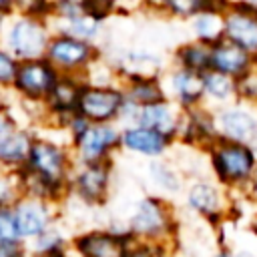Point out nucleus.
<instances>
[{
    "mask_svg": "<svg viewBox=\"0 0 257 257\" xmlns=\"http://www.w3.org/2000/svg\"><path fill=\"white\" fill-rule=\"evenodd\" d=\"M209 175L223 185L231 197L243 195L253 197V187L257 179V151L227 139H217L207 151Z\"/></svg>",
    "mask_w": 257,
    "mask_h": 257,
    "instance_id": "f257e3e1",
    "label": "nucleus"
},
{
    "mask_svg": "<svg viewBox=\"0 0 257 257\" xmlns=\"http://www.w3.org/2000/svg\"><path fill=\"white\" fill-rule=\"evenodd\" d=\"M126 98L120 82L84 80L76 112L88 122H120Z\"/></svg>",
    "mask_w": 257,
    "mask_h": 257,
    "instance_id": "1a4fd4ad",
    "label": "nucleus"
},
{
    "mask_svg": "<svg viewBox=\"0 0 257 257\" xmlns=\"http://www.w3.org/2000/svg\"><path fill=\"white\" fill-rule=\"evenodd\" d=\"M50 38H52V26L48 18L20 14V12L8 16L0 34V42L18 62L42 58L46 54Z\"/></svg>",
    "mask_w": 257,
    "mask_h": 257,
    "instance_id": "423d86ee",
    "label": "nucleus"
},
{
    "mask_svg": "<svg viewBox=\"0 0 257 257\" xmlns=\"http://www.w3.org/2000/svg\"><path fill=\"white\" fill-rule=\"evenodd\" d=\"M131 241L122 223H110L74 233L70 237V249L74 257H124Z\"/></svg>",
    "mask_w": 257,
    "mask_h": 257,
    "instance_id": "9b49d317",
    "label": "nucleus"
},
{
    "mask_svg": "<svg viewBox=\"0 0 257 257\" xmlns=\"http://www.w3.org/2000/svg\"><path fill=\"white\" fill-rule=\"evenodd\" d=\"M6 20H8V16L0 12V34H2V28H4V24H6Z\"/></svg>",
    "mask_w": 257,
    "mask_h": 257,
    "instance_id": "4c0bfd02",
    "label": "nucleus"
},
{
    "mask_svg": "<svg viewBox=\"0 0 257 257\" xmlns=\"http://www.w3.org/2000/svg\"><path fill=\"white\" fill-rule=\"evenodd\" d=\"M213 110L219 139L235 141L257 151V106L235 100Z\"/></svg>",
    "mask_w": 257,
    "mask_h": 257,
    "instance_id": "f8f14e48",
    "label": "nucleus"
},
{
    "mask_svg": "<svg viewBox=\"0 0 257 257\" xmlns=\"http://www.w3.org/2000/svg\"><path fill=\"white\" fill-rule=\"evenodd\" d=\"M189 26H191V38L211 46L223 38V10L207 8L199 12L195 18H191Z\"/></svg>",
    "mask_w": 257,
    "mask_h": 257,
    "instance_id": "bb28decb",
    "label": "nucleus"
},
{
    "mask_svg": "<svg viewBox=\"0 0 257 257\" xmlns=\"http://www.w3.org/2000/svg\"><path fill=\"white\" fill-rule=\"evenodd\" d=\"M181 203L189 215L215 229L223 227L233 211L231 193L223 185H219L211 175L191 177L183 189Z\"/></svg>",
    "mask_w": 257,
    "mask_h": 257,
    "instance_id": "20e7f679",
    "label": "nucleus"
},
{
    "mask_svg": "<svg viewBox=\"0 0 257 257\" xmlns=\"http://www.w3.org/2000/svg\"><path fill=\"white\" fill-rule=\"evenodd\" d=\"M161 78H163L167 98L173 100L179 108L187 110V108H195V106L205 104L203 74L201 72L169 64Z\"/></svg>",
    "mask_w": 257,
    "mask_h": 257,
    "instance_id": "a211bd4d",
    "label": "nucleus"
},
{
    "mask_svg": "<svg viewBox=\"0 0 257 257\" xmlns=\"http://www.w3.org/2000/svg\"><path fill=\"white\" fill-rule=\"evenodd\" d=\"M28 257H74L70 249V235L60 223L26 243Z\"/></svg>",
    "mask_w": 257,
    "mask_h": 257,
    "instance_id": "4be33fe9",
    "label": "nucleus"
},
{
    "mask_svg": "<svg viewBox=\"0 0 257 257\" xmlns=\"http://www.w3.org/2000/svg\"><path fill=\"white\" fill-rule=\"evenodd\" d=\"M203 92H205V104L211 108H221L239 100L237 80L217 70L203 72Z\"/></svg>",
    "mask_w": 257,
    "mask_h": 257,
    "instance_id": "b1692460",
    "label": "nucleus"
},
{
    "mask_svg": "<svg viewBox=\"0 0 257 257\" xmlns=\"http://www.w3.org/2000/svg\"><path fill=\"white\" fill-rule=\"evenodd\" d=\"M114 189L112 163H76L68 181V199L86 209L104 207Z\"/></svg>",
    "mask_w": 257,
    "mask_h": 257,
    "instance_id": "0eeeda50",
    "label": "nucleus"
},
{
    "mask_svg": "<svg viewBox=\"0 0 257 257\" xmlns=\"http://www.w3.org/2000/svg\"><path fill=\"white\" fill-rule=\"evenodd\" d=\"M22 199V187L16 171L0 169V207L12 209Z\"/></svg>",
    "mask_w": 257,
    "mask_h": 257,
    "instance_id": "c85d7f7f",
    "label": "nucleus"
},
{
    "mask_svg": "<svg viewBox=\"0 0 257 257\" xmlns=\"http://www.w3.org/2000/svg\"><path fill=\"white\" fill-rule=\"evenodd\" d=\"M36 128L28 124H18L0 141V169L20 171L26 165Z\"/></svg>",
    "mask_w": 257,
    "mask_h": 257,
    "instance_id": "412c9836",
    "label": "nucleus"
},
{
    "mask_svg": "<svg viewBox=\"0 0 257 257\" xmlns=\"http://www.w3.org/2000/svg\"><path fill=\"white\" fill-rule=\"evenodd\" d=\"M14 243H22L16 229L14 213L8 207H0V245H14Z\"/></svg>",
    "mask_w": 257,
    "mask_h": 257,
    "instance_id": "2f4dec72",
    "label": "nucleus"
},
{
    "mask_svg": "<svg viewBox=\"0 0 257 257\" xmlns=\"http://www.w3.org/2000/svg\"><path fill=\"white\" fill-rule=\"evenodd\" d=\"M60 209L62 207L52 205L48 201L22 197L12 207L20 241L22 243H30L32 239H36L38 235H42L44 231H48L50 227L60 223V213H62Z\"/></svg>",
    "mask_w": 257,
    "mask_h": 257,
    "instance_id": "2eb2a0df",
    "label": "nucleus"
},
{
    "mask_svg": "<svg viewBox=\"0 0 257 257\" xmlns=\"http://www.w3.org/2000/svg\"><path fill=\"white\" fill-rule=\"evenodd\" d=\"M18 124H22V122H20L18 116L14 114V110H12V106H10V96H8L6 106L0 108V141H2L12 128H16Z\"/></svg>",
    "mask_w": 257,
    "mask_h": 257,
    "instance_id": "72a5a7b5",
    "label": "nucleus"
},
{
    "mask_svg": "<svg viewBox=\"0 0 257 257\" xmlns=\"http://www.w3.org/2000/svg\"><path fill=\"white\" fill-rule=\"evenodd\" d=\"M50 2H52V0H50Z\"/></svg>",
    "mask_w": 257,
    "mask_h": 257,
    "instance_id": "58836bf2",
    "label": "nucleus"
},
{
    "mask_svg": "<svg viewBox=\"0 0 257 257\" xmlns=\"http://www.w3.org/2000/svg\"><path fill=\"white\" fill-rule=\"evenodd\" d=\"M58 78L60 72L44 56L34 60H22L8 92L24 104H44Z\"/></svg>",
    "mask_w": 257,
    "mask_h": 257,
    "instance_id": "9d476101",
    "label": "nucleus"
},
{
    "mask_svg": "<svg viewBox=\"0 0 257 257\" xmlns=\"http://www.w3.org/2000/svg\"><path fill=\"white\" fill-rule=\"evenodd\" d=\"M124 90L126 104L131 106H147L167 98L163 78L161 76H135L120 82Z\"/></svg>",
    "mask_w": 257,
    "mask_h": 257,
    "instance_id": "5701e85b",
    "label": "nucleus"
},
{
    "mask_svg": "<svg viewBox=\"0 0 257 257\" xmlns=\"http://www.w3.org/2000/svg\"><path fill=\"white\" fill-rule=\"evenodd\" d=\"M177 245H161V243H147V241H131L124 257H175Z\"/></svg>",
    "mask_w": 257,
    "mask_h": 257,
    "instance_id": "c756f323",
    "label": "nucleus"
},
{
    "mask_svg": "<svg viewBox=\"0 0 257 257\" xmlns=\"http://www.w3.org/2000/svg\"><path fill=\"white\" fill-rule=\"evenodd\" d=\"M8 96H10V92H8V90H4V88H0V108H4V106H6Z\"/></svg>",
    "mask_w": 257,
    "mask_h": 257,
    "instance_id": "e433bc0d",
    "label": "nucleus"
},
{
    "mask_svg": "<svg viewBox=\"0 0 257 257\" xmlns=\"http://www.w3.org/2000/svg\"><path fill=\"white\" fill-rule=\"evenodd\" d=\"M237 96L239 100L257 106V64L241 78H237Z\"/></svg>",
    "mask_w": 257,
    "mask_h": 257,
    "instance_id": "7c9ffc66",
    "label": "nucleus"
},
{
    "mask_svg": "<svg viewBox=\"0 0 257 257\" xmlns=\"http://www.w3.org/2000/svg\"><path fill=\"white\" fill-rule=\"evenodd\" d=\"M223 38L235 42L257 58V4L233 0L223 10Z\"/></svg>",
    "mask_w": 257,
    "mask_h": 257,
    "instance_id": "4468645a",
    "label": "nucleus"
},
{
    "mask_svg": "<svg viewBox=\"0 0 257 257\" xmlns=\"http://www.w3.org/2000/svg\"><path fill=\"white\" fill-rule=\"evenodd\" d=\"M126 233L135 241L177 245L179 241V213L171 199L157 193L141 195L128 209L122 221Z\"/></svg>",
    "mask_w": 257,
    "mask_h": 257,
    "instance_id": "f03ea898",
    "label": "nucleus"
},
{
    "mask_svg": "<svg viewBox=\"0 0 257 257\" xmlns=\"http://www.w3.org/2000/svg\"><path fill=\"white\" fill-rule=\"evenodd\" d=\"M44 58L60 74L86 78L92 66L102 60V46L70 34L52 32Z\"/></svg>",
    "mask_w": 257,
    "mask_h": 257,
    "instance_id": "6e6552de",
    "label": "nucleus"
},
{
    "mask_svg": "<svg viewBox=\"0 0 257 257\" xmlns=\"http://www.w3.org/2000/svg\"><path fill=\"white\" fill-rule=\"evenodd\" d=\"M183 108H179L173 100L163 98L159 102L147 104V106H131L124 104L122 116H120V126L124 124H143L147 128L159 131L173 139L177 143V133H179V122H181Z\"/></svg>",
    "mask_w": 257,
    "mask_h": 257,
    "instance_id": "ddd939ff",
    "label": "nucleus"
},
{
    "mask_svg": "<svg viewBox=\"0 0 257 257\" xmlns=\"http://www.w3.org/2000/svg\"><path fill=\"white\" fill-rule=\"evenodd\" d=\"M62 135L76 163H112L120 153V124L114 122H88L76 112Z\"/></svg>",
    "mask_w": 257,
    "mask_h": 257,
    "instance_id": "7ed1b4c3",
    "label": "nucleus"
},
{
    "mask_svg": "<svg viewBox=\"0 0 257 257\" xmlns=\"http://www.w3.org/2000/svg\"><path fill=\"white\" fill-rule=\"evenodd\" d=\"M0 257H28V251H26V243L0 245Z\"/></svg>",
    "mask_w": 257,
    "mask_h": 257,
    "instance_id": "f704fd0d",
    "label": "nucleus"
},
{
    "mask_svg": "<svg viewBox=\"0 0 257 257\" xmlns=\"http://www.w3.org/2000/svg\"><path fill=\"white\" fill-rule=\"evenodd\" d=\"M145 175H147V183L151 185V193H157L165 199H181L183 189L187 185V175L183 173V169L177 165L175 159L163 157V159H153L147 161L145 165Z\"/></svg>",
    "mask_w": 257,
    "mask_h": 257,
    "instance_id": "6ab92c4d",
    "label": "nucleus"
},
{
    "mask_svg": "<svg viewBox=\"0 0 257 257\" xmlns=\"http://www.w3.org/2000/svg\"><path fill=\"white\" fill-rule=\"evenodd\" d=\"M217 139H219V133H217V122H215V110L211 106L201 104V106L183 110L179 133H177L179 147L207 151Z\"/></svg>",
    "mask_w": 257,
    "mask_h": 257,
    "instance_id": "f3484780",
    "label": "nucleus"
},
{
    "mask_svg": "<svg viewBox=\"0 0 257 257\" xmlns=\"http://www.w3.org/2000/svg\"><path fill=\"white\" fill-rule=\"evenodd\" d=\"M74 165L76 161L64 135L54 131H36L24 169L68 187Z\"/></svg>",
    "mask_w": 257,
    "mask_h": 257,
    "instance_id": "39448f33",
    "label": "nucleus"
},
{
    "mask_svg": "<svg viewBox=\"0 0 257 257\" xmlns=\"http://www.w3.org/2000/svg\"><path fill=\"white\" fill-rule=\"evenodd\" d=\"M18 2H20V0H0V12L6 14V16L14 14L16 8H18Z\"/></svg>",
    "mask_w": 257,
    "mask_h": 257,
    "instance_id": "c9c22d12",
    "label": "nucleus"
},
{
    "mask_svg": "<svg viewBox=\"0 0 257 257\" xmlns=\"http://www.w3.org/2000/svg\"><path fill=\"white\" fill-rule=\"evenodd\" d=\"M231 0H151V8L161 12L167 18L189 22L199 12L207 8H221L225 10Z\"/></svg>",
    "mask_w": 257,
    "mask_h": 257,
    "instance_id": "393cba45",
    "label": "nucleus"
},
{
    "mask_svg": "<svg viewBox=\"0 0 257 257\" xmlns=\"http://www.w3.org/2000/svg\"><path fill=\"white\" fill-rule=\"evenodd\" d=\"M175 141L169 139L167 135L147 128L143 124H124L120 126V153L143 159V161H153V159H163L169 157L175 149Z\"/></svg>",
    "mask_w": 257,
    "mask_h": 257,
    "instance_id": "dca6fc26",
    "label": "nucleus"
},
{
    "mask_svg": "<svg viewBox=\"0 0 257 257\" xmlns=\"http://www.w3.org/2000/svg\"><path fill=\"white\" fill-rule=\"evenodd\" d=\"M255 64H257V58L253 54H249L247 50H243L241 46H237L235 42L227 38H221L215 44H211V68L209 70L223 72L237 80L245 72H249Z\"/></svg>",
    "mask_w": 257,
    "mask_h": 257,
    "instance_id": "aec40b11",
    "label": "nucleus"
},
{
    "mask_svg": "<svg viewBox=\"0 0 257 257\" xmlns=\"http://www.w3.org/2000/svg\"><path fill=\"white\" fill-rule=\"evenodd\" d=\"M171 64L203 74L211 68V46L205 42H199L195 38H189L173 50Z\"/></svg>",
    "mask_w": 257,
    "mask_h": 257,
    "instance_id": "a878e982",
    "label": "nucleus"
},
{
    "mask_svg": "<svg viewBox=\"0 0 257 257\" xmlns=\"http://www.w3.org/2000/svg\"><path fill=\"white\" fill-rule=\"evenodd\" d=\"M98 14L110 18L114 14H128L135 10L151 8V0H86Z\"/></svg>",
    "mask_w": 257,
    "mask_h": 257,
    "instance_id": "cd10ccee",
    "label": "nucleus"
},
{
    "mask_svg": "<svg viewBox=\"0 0 257 257\" xmlns=\"http://www.w3.org/2000/svg\"><path fill=\"white\" fill-rule=\"evenodd\" d=\"M18 60L8 52V48H4V44L0 42V88L10 90L16 70H18Z\"/></svg>",
    "mask_w": 257,
    "mask_h": 257,
    "instance_id": "473e14b6",
    "label": "nucleus"
}]
</instances>
